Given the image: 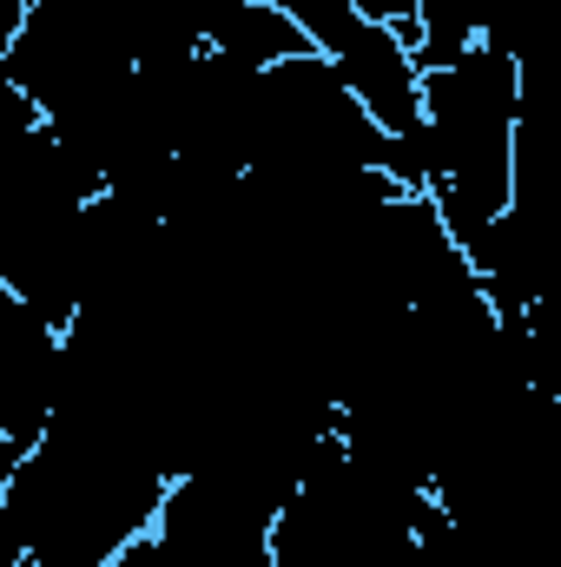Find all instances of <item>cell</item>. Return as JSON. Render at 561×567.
Masks as SVG:
<instances>
[{"label": "cell", "mask_w": 561, "mask_h": 567, "mask_svg": "<svg viewBox=\"0 0 561 567\" xmlns=\"http://www.w3.org/2000/svg\"><path fill=\"white\" fill-rule=\"evenodd\" d=\"M422 133H429V205L456 251L516 198V126H522V60L476 40L442 66H422Z\"/></svg>", "instance_id": "6da1fadb"}, {"label": "cell", "mask_w": 561, "mask_h": 567, "mask_svg": "<svg viewBox=\"0 0 561 567\" xmlns=\"http://www.w3.org/2000/svg\"><path fill=\"white\" fill-rule=\"evenodd\" d=\"M7 80L33 100L40 120H60L133 73V47L113 0H27L20 33L0 53Z\"/></svg>", "instance_id": "7a4b0ae2"}, {"label": "cell", "mask_w": 561, "mask_h": 567, "mask_svg": "<svg viewBox=\"0 0 561 567\" xmlns=\"http://www.w3.org/2000/svg\"><path fill=\"white\" fill-rule=\"evenodd\" d=\"M330 66H337V80L350 86V100L370 113L377 133H404V126H417L422 73H417V60H410V47H404L390 27H364Z\"/></svg>", "instance_id": "3957f363"}, {"label": "cell", "mask_w": 561, "mask_h": 567, "mask_svg": "<svg viewBox=\"0 0 561 567\" xmlns=\"http://www.w3.org/2000/svg\"><path fill=\"white\" fill-rule=\"evenodd\" d=\"M370 27H390L404 47H410V20H417V0H350Z\"/></svg>", "instance_id": "277c9868"}, {"label": "cell", "mask_w": 561, "mask_h": 567, "mask_svg": "<svg viewBox=\"0 0 561 567\" xmlns=\"http://www.w3.org/2000/svg\"><path fill=\"white\" fill-rule=\"evenodd\" d=\"M27 567H33V561H27Z\"/></svg>", "instance_id": "5b68a950"}]
</instances>
